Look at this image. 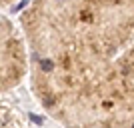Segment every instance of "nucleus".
<instances>
[{
  "mask_svg": "<svg viewBox=\"0 0 134 128\" xmlns=\"http://www.w3.org/2000/svg\"><path fill=\"white\" fill-rule=\"evenodd\" d=\"M134 0H32L20 16L26 76L62 128H132Z\"/></svg>",
  "mask_w": 134,
  "mask_h": 128,
  "instance_id": "1",
  "label": "nucleus"
},
{
  "mask_svg": "<svg viewBox=\"0 0 134 128\" xmlns=\"http://www.w3.org/2000/svg\"><path fill=\"white\" fill-rule=\"evenodd\" d=\"M26 78V50L22 34L0 16V94H8Z\"/></svg>",
  "mask_w": 134,
  "mask_h": 128,
  "instance_id": "2",
  "label": "nucleus"
},
{
  "mask_svg": "<svg viewBox=\"0 0 134 128\" xmlns=\"http://www.w3.org/2000/svg\"><path fill=\"white\" fill-rule=\"evenodd\" d=\"M0 128H30L26 116L4 94H0Z\"/></svg>",
  "mask_w": 134,
  "mask_h": 128,
  "instance_id": "3",
  "label": "nucleus"
},
{
  "mask_svg": "<svg viewBox=\"0 0 134 128\" xmlns=\"http://www.w3.org/2000/svg\"><path fill=\"white\" fill-rule=\"evenodd\" d=\"M14 2H16V0H0V8H2V6H10V4H14Z\"/></svg>",
  "mask_w": 134,
  "mask_h": 128,
  "instance_id": "4",
  "label": "nucleus"
}]
</instances>
